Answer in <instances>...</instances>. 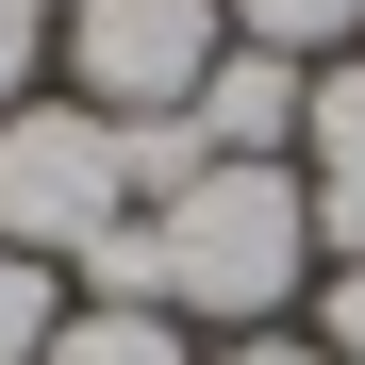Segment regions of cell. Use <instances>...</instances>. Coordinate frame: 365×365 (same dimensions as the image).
I'll list each match as a JSON object with an SVG mask.
<instances>
[{"mask_svg":"<svg viewBox=\"0 0 365 365\" xmlns=\"http://www.w3.org/2000/svg\"><path fill=\"white\" fill-rule=\"evenodd\" d=\"M150 232H166V316H216V332H282V299L316 282V182L299 166H216Z\"/></svg>","mask_w":365,"mask_h":365,"instance_id":"6da1fadb","label":"cell"},{"mask_svg":"<svg viewBox=\"0 0 365 365\" xmlns=\"http://www.w3.org/2000/svg\"><path fill=\"white\" fill-rule=\"evenodd\" d=\"M116 216H133V150H116L100 100H17V116H0V250L83 266Z\"/></svg>","mask_w":365,"mask_h":365,"instance_id":"7a4b0ae2","label":"cell"},{"mask_svg":"<svg viewBox=\"0 0 365 365\" xmlns=\"http://www.w3.org/2000/svg\"><path fill=\"white\" fill-rule=\"evenodd\" d=\"M216 50H232L216 0H67V83L100 116H182L216 83Z\"/></svg>","mask_w":365,"mask_h":365,"instance_id":"3957f363","label":"cell"},{"mask_svg":"<svg viewBox=\"0 0 365 365\" xmlns=\"http://www.w3.org/2000/svg\"><path fill=\"white\" fill-rule=\"evenodd\" d=\"M299 116H316V67H282V50H216V83H200L216 166H299Z\"/></svg>","mask_w":365,"mask_h":365,"instance_id":"277c9868","label":"cell"},{"mask_svg":"<svg viewBox=\"0 0 365 365\" xmlns=\"http://www.w3.org/2000/svg\"><path fill=\"white\" fill-rule=\"evenodd\" d=\"M50 365H200V332H182V316H150V299H67Z\"/></svg>","mask_w":365,"mask_h":365,"instance_id":"5b68a950","label":"cell"},{"mask_svg":"<svg viewBox=\"0 0 365 365\" xmlns=\"http://www.w3.org/2000/svg\"><path fill=\"white\" fill-rule=\"evenodd\" d=\"M232 50H282V67H349L365 50V0H216Z\"/></svg>","mask_w":365,"mask_h":365,"instance_id":"8992f818","label":"cell"},{"mask_svg":"<svg viewBox=\"0 0 365 365\" xmlns=\"http://www.w3.org/2000/svg\"><path fill=\"white\" fill-rule=\"evenodd\" d=\"M50 332H67V266L0 250V365H50Z\"/></svg>","mask_w":365,"mask_h":365,"instance_id":"52a82bcc","label":"cell"},{"mask_svg":"<svg viewBox=\"0 0 365 365\" xmlns=\"http://www.w3.org/2000/svg\"><path fill=\"white\" fill-rule=\"evenodd\" d=\"M34 67H50V0H0V116L34 100Z\"/></svg>","mask_w":365,"mask_h":365,"instance_id":"ba28073f","label":"cell"},{"mask_svg":"<svg viewBox=\"0 0 365 365\" xmlns=\"http://www.w3.org/2000/svg\"><path fill=\"white\" fill-rule=\"evenodd\" d=\"M316 349H332V365H365V266H332V282H316Z\"/></svg>","mask_w":365,"mask_h":365,"instance_id":"9c48e42d","label":"cell"},{"mask_svg":"<svg viewBox=\"0 0 365 365\" xmlns=\"http://www.w3.org/2000/svg\"><path fill=\"white\" fill-rule=\"evenodd\" d=\"M216 365H332V349H316V332H232Z\"/></svg>","mask_w":365,"mask_h":365,"instance_id":"30bf717a","label":"cell"}]
</instances>
